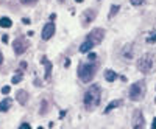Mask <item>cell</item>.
<instances>
[{
	"instance_id": "cell-23",
	"label": "cell",
	"mask_w": 156,
	"mask_h": 129,
	"mask_svg": "<svg viewBox=\"0 0 156 129\" xmlns=\"http://www.w3.org/2000/svg\"><path fill=\"white\" fill-rule=\"evenodd\" d=\"M2 41L6 44V42H8V36H3V38H2Z\"/></svg>"
},
{
	"instance_id": "cell-13",
	"label": "cell",
	"mask_w": 156,
	"mask_h": 129,
	"mask_svg": "<svg viewBox=\"0 0 156 129\" xmlns=\"http://www.w3.org/2000/svg\"><path fill=\"white\" fill-rule=\"evenodd\" d=\"M9 106H11V100H9V98L3 100L2 103H0V112H6L9 109Z\"/></svg>"
},
{
	"instance_id": "cell-5",
	"label": "cell",
	"mask_w": 156,
	"mask_h": 129,
	"mask_svg": "<svg viewBox=\"0 0 156 129\" xmlns=\"http://www.w3.org/2000/svg\"><path fill=\"white\" fill-rule=\"evenodd\" d=\"M155 67V58L151 55H144L137 62V68L142 73H150Z\"/></svg>"
},
{
	"instance_id": "cell-22",
	"label": "cell",
	"mask_w": 156,
	"mask_h": 129,
	"mask_svg": "<svg viewBox=\"0 0 156 129\" xmlns=\"http://www.w3.org/2000/svg\"><path fill=\"white\" fill-rule=\"evenodd\" d=\"M151 129H156V118H153V123H151Z\"/></svg>"
},
{
	"instance_id": "cell-4",
	"label": "cell",
	"mask_w": 156,
	"mask_h": 129,
	"mask_svg": "<svg viewBox=\"0 0 156 129\" xmlns=\"http://www.w3.org/2000/svg\"><path fill=\"white\" fill-rule=\"evenodd\" d=\"M144 95H145V82L144 81L134 82L130 87V90H128V97H130V100H133V101H139Z\"/></svg>"
},
{
	"instance_id": "cell-15",
	"label": "cell",
	"mask_w": 156,
	"mask_h": 129,
	"mask_svg": "<svg viewBox=\"0 0 156 129\" xmlns=\"http://www.w3.org/2000/svg\"><path fill=\"white\" fill-rule=\"evenodd\" d=\"M11 25H13L11 19H8V17H2V19H0V26H2V28H9Z\"/></svg>"
},
{
	"instance_id": "cell-6",
	"label": "cell",
	"mask_w": 156,
	"mask_h": 129,
	"mask_svg": "<svg viewBox=\"0 0 156 129\" xmlns=\"http://www.w3.org/2000/svg\"><path fill=\"white\" fill-rule=\"evenodd\" d=\"M13 48H14V53L16 55H22L25 53V50L28 48V41L25 38H17L13 44Z\"/></svg>"
},
{
	"instance_id": "cell-10",
	"label": "cell",
	"mask_w": 156,
	"mask_h": 129,
	"mask_svg": "<svg viewBox=\"0 0 156 129\" xmlns=\"http://www.w3.org/2000/svg\"><path fill=\"white\" fill-rule=\"evenodd\" d=\"M16 100H17L21 104H25L27 101H28V93H27L25 90H19L17 93H16Z\"/></svg>"
},
{
	"instance_id": "cell-1",
	"label": "cell",
	"mask_w": 156,
	"mask_h": 129,
	"mask_svg": "<svg viewBox=\"0 0 156 129\" xmlns=\"http://www.w3.org/2000/svg\"><path fill=\"white\" fill-rule=\"evenodd\" d=\"M100 100H102L100 86H97V84L91 86L84 93V107L88 109V111H94V109L100 104Z\"/></svg>"
},
{
	"instance_id": "cell-3",
	"label": "cell",
	"mask_w": 156,
	"mask_h": 129,
	"mask_svg": "<svg viewBox=\"0 0 156 129\" xmlns=\"http://www.w3.org/2000/svg\"><path fill=\"white\" fill-rule=\"evenodd\" d=\"M97 70V62H88V64H81L78 67V76L83 82H89L95 75Z\"/></svg>"
},
{
	"instance_id": "cell-16",
	"label": "cell",
	"mask_w": 156,
	"mask_h": 129,
	"mask_svg": "<svg viewBox=\"0 0 156 129\" xmlns=\"http://www.w3.org/2000/svg\"><path fill=\"white\" fill-rule=\"evenodd\" d=\"M119 9H120V6H119V5H112V6H111V11H109V19L114 17V16L117 14Z\"/></svg>"
},
{
	"instance_id": "cell-11",
	"label": "cell",
	"mask_w": 156,
	"mask_h": 129,
	"mask_svg": "<svg viewBox=\"0 0 156 129\" xmlns=\"http://www.w3.org/2000/svg\"><path fill=\"white\" fill-rule=\"evenodd\" d=\"M42 64L45 65V79L48 81V79H50V75H52V64L47 61V58L42 59Z\"/></svg>"
},
{
	"instance_id": "cell-25",
	"label": "cell",
	"mask_w": 156,
	"mask_h": 129,
	"mask_svg": "<svg viewBox=\"0 0 156 129\" xmlns=\"http://www.w3.org/2000/svg\"><path fill=\"white\" fill-rule=\"evenodd\" d=\"M75 2H78V3H81V2H83V0H75Z\"/></svg>"
},
{
	"instance_id": "cell-18",
	"label": "cell",
	"mask_w": 156,
	"mask_h": 129,
	"mask_svg": "<svg viewBox=\"0 0 156 129\" xmlns=\"http://www.w3.org/2000/svg\"><path fill=\"white\" fill-rule=\"evenodd\" d=\"M22 3H24V5H35L36 0H22Z\"/></svg>"
},
{
	"instance_id": "cell-27",
	"label": "cell",
	"mask_w": 156,
	"mask_h": 129,
	"mask_svg": "<svg viewBox=\"0 0 156 129\" xmlns=\"http://www.w3.org/2000/svg\"><path fill=\"white\" fill-rule=\"evenodd\" d=\"M38 129H42V128H38Z\"/></svg>"
},
{
	"instance_id": "cell-20",
	"label": "cell",
	"mask_w": 156,
	"mask_h": 129,
	"mask_svg": "<svg viewBox=\"0 0 156 129\" xmlns=\"http://www.w3.org/2000/svg\"><path fill=\"white\" fill-rule=\"evenodd\" d=\"M11 81L14 82V84H16V82H21V75H17V76H13Z\"/></svg>"
},
{
	"instance_id": "cell-9",
	"label": "cell",
	"mask_w": 156,
	"mask_h": 129,
	"mask_svg": "<svg viewBox=\"0 0 156 129\" xmlns=\"http://www.w3.org/2000/svg\"><path fill=\"white\" fill-rule=\"evenodd\" d=\"M53 33H55V25L47 24L44 26V30H42V39H44V41H48V39L53 36Z\"/></svg>"
},
{
	"instance_id": "cell-17",
	"label": "cell",
	"mask_w": 156,
	"mask_h": 129,
	"mask_svg": "<svg viewBox=\"0 0 156 129\" xmlns=\"http://www.w3.org/2000/svg\"><path fill=\"white\" fill-rule=\"evenodd\" d=\"M142 3H144V0H131V5H134V6L142 5Z\"/></svg>"
},
{
	"instance_id": "cell-28",
	"label": "cell",
	"mask_w": 156,
	"mask_h": 129,
	"mask_svg": "<svg viewBox=\"0 0 156 129\" xmlns=\"http://www.w3.org/2000/svg\"><path fill=\"white\" fill-rule=\"evenodd\" d=\"M155 103H156V100H155Z\"/></svg>"
},
{
	"instance_id": "cell-21",
	"label": "cell",
	"mask_w": 156,
	"mask_h": 129,
	"mask_svg": "<svg viewBox=\"0 0 156 129\" xmlns=\"http://www.w3.org/2000/svg\"><path fill=\"white\" fill-rule=\"evenodd\" d=\"M19 129H31V126H30V124H22Z\"/></svg>"
},
{
	"instance_id": "cell-12",
	"label": "cell",
	"mask_w": 156,
	"mask_h": 129,
	"mask_svg": "<svg viewBox=\"0 0 156 129\" xmlns=\"http://www.w3.org/2000/svg\"><path fill=\"white\" fill-rule=\"evenodd\" d=\"M120 104H122V101H120V100H116V101H112V103H109L108 106H106V109H105V114H108V112H111V111H112V109L119 107Z\"/></svg>"
},
{
	"instance_id": "cell-26",
	"label": "cell",
	"mask_w": 156,
	"mask_h": 129,
	"mask_svg": "<svg viewBox=\"0 0 156 129\" xmlns=\"http://www.w3.org/2000/svg\"><path fill=\"white\" fill-rule=\"evenodd\" d=\"M59 2H64V0H59Z\"/></svg>"
},
{
	"instance_id": "cell-7",
	"label": "cell",
	"mask_w": 156,
	"mask_h": 129,
	"mask_svg": "<svg viewBox=\"0 0 156 129\" xmlns=\"http://www.w3.org/2000/svg\"><path fill=\"white\" fill-rule=\"evenodd\" d=\"M133 129H145V120L141 111H134L133 114Z\"/></svg>"
},
{
	"instance_id": "cell-8",
	"label": "cell",
	"mask_w": 156,
	"mask_h": 129,
	"mask_svg": "<svg viewBox=\"0 0 156 129\" xmlns=\"http://www.w3.org/2000/svg\"><path fill=\"white\" fill-rule=\"evenodd\" d=\"M95 16H97V13H95L94 9H86V11H83V14H81V24H83V26L91 24V22L95 19Z\"/></svg>"
},
{
	"instance_id": "cell-24",
	"label": "cell",
	"mask_w": 156,
	"mask_h": 129,
	"mask_svg": "<svg viewBox=\"0 0 156 129\" xmlns=\"http://www.w3.org/2000/svg\"><path fill=\"white\" fill-rule=\"evenodd\" d=\"M3 62V56H2V53H0V64Z\"/></svg>"
},
{
	"instance_id": "cell-2",
	"label": "cell",
	"mask_w": 156,
	"mask_h": 129,
	"mask_svg": "<svg viewBox=\"0 0 156 129\" xmlns=\"http://www.w3.org/2000/svg\"><path fill=\"white\" fill-rule=\"evenodd\" d=\"M103 38H105V31H103L102 28L92 30V31L88 34L86 42H83V44L80 45V51H81V53H88L89 50H92L95 45L100 44V42L103 41Z\"/></svg>"
},
{
	"instance_id": "cell-19",
	"label": "cell",
	"mask_w": 156,
	"mask_h": 129,
	"mask_svg": "<svg viewBox=\"0 0 156 129\" xmlns=\"http://www.w3.org/2000/svg\"><path fill=\"white\" fill-rule=\"evenodd\" d=\"M9 90H11V87H9V86H5V87L2 89V93L6 95V93H9Z\"/></svg>"
},
{
	"instance_id": "cell-14",
	"label": "cell",
	"mask_w": 156,
	"mask_h": 129,
	"mask_svg": "<svg viewBox=\"0 0 156 129\" xmlns=\"http://www.w3.org/2000/svg\"><path fill=\"white\" fill-rule=\"evenodd\" d=\"M105 78H106V81L112 82L116 78H117V73H116V72H112V70H106L105 72Z\"/></svg>"
}]
</instances>
